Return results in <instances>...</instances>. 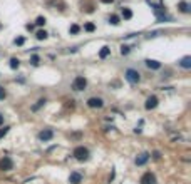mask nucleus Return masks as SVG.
I'll return each instance as SVG.
<instances>
[{"label": "nucleus", "instance_id": "obj_1", "mask_svg": "<svg viewBox=\"0 0 191 184\" xmlns=\"http://www.w3.org/2000/svg\"><path fill=\"white\" fill-rule=\"evenodd\" d=\"M72 156L77 159V161L84 163V161H87V159H89V149L84 147V146H77V147L72 151Z\"/></svg>", "mask_w": 191, "mask_h": 184}, {"label": "nucleus", "instance_id": "obj_2", "mask_svg": "<svg viewBox=\"0 0 191 184\" xmlns=\"http://www.w3.org/2000/svg\"><path fill=\"white\" fill-rule=\"evenodd\" d=\"M87 87V79L84 76H77L76 79L72 80V89L76 90V92H81V90H84Z\"/></svg>", "mask_w": 191, "mask_h": 184}, {"label": "nucleus", "instance_id": "obj_3", "mask_svg": "<svg viewBox=\"0 0 191 184\" xmlns=\"http://www.w3.org/2000/svg\"><path fill=\"white\" fill-rule=\"evenodd\" d=\"M124 77H126V80L131 82V84H137L141 80V74L137 72L136 69H127L126 74H124Z\"/></svg>", "mask_w": 191, "mask_h": 184}, {"label": "nucleus", "instance_id": "obj_4", "mask_svg": "<svg viewBox=\"0 0 191 184\" xmlns=\"http://www.w3.org/2000/svg\"><path fill=\"white\" fill-rule=\"evenodd\" d=\"M14 169V161L8 156H4L0 159V171H12Z\"/></svg>", "mask_w": 191, "mask_h": 184}, {"label": "nucleus", "instance_id": "obj_5", "mask_svg": "<svg viewBox=\"0 0 191 184\" xmlns=\"http://www.w3.org/2000/svg\"><path fill=\"white\" fill-rule=\"evenodd\" d=\"M141 184H156V176L153 173H144L139 179Z\"/></svg>", "mask_w": 191, "mask_h": 184}, {"label": "nucleus", "instance_id": "obj_6", "mask_svg": "<svg viewBox=\"0 0 191 184\" xmlns=\"http://www.w3.org/2000/svg\"><path fill=\"white\" fill-rule=\"evenodd\" d=\"M87 105H89L91 109H101L102 105H104V101H102L101 97H91L89 101H87Z\"/></svg>", "mask_w": 191, "mask_h": 184}, {"label": "nucleus", "instance_id": "obj_7", "mask_svg": "<svg viewBox=\"0 0 191 184\" xmlns=\"http://www.w3.org/2000/svg\"><path fill=\"white\" fill-rule=\"evenodd\" d=\"M52 137H54V131L52 129H44L39 132V139L42 142H47V141H51Z\"/></svg>", "mask_w": 191, "mask_h": 184}, {"label": "nucleus", "instance_id": "obj_8", "mask_svg": "<svg viewBox=\"0 0 191 184\" xmlns=\"http://www.w3.org/2000/svg\"><path fill=\"white\" fill-rule=\"evenodd\" d=\"M158 97L156 95H149L148 99H146V104H144V107L148 109V111H153V109H156L158 107Z\"/></svg>", "mask_w": 191, "mask_h": 184}, {"label": "nucleus", "instance_id": "obj_9", "mask_svg": "<svg viewBox=\"0 0 191 184\" xmlns=\"http://www.w3.org/2000/svg\"><path fill=\"white\" fill-rule=\"evenodd\" d=\"M149 157H151V154H149V152H141V154L136 157V161H134V163H136V166H144V164L149 161Z\"/></svg>", "mask_w": 191, "mask_h": 184}, {"label": "nucleus", "instance_id": "obj_10", "mask_svg": "<svg viewBox=\"0 0 191 184\" xmlns=\"http://www.w3.org/2000/svg\"><path fill=\"white\" fill-rule=\"evenodd\" d=\"M144 64H146V67H148V69H153V70H158V69H161V62L154 60V59H146Z\"/></svg>", "mask_w": 191, "mask_h": 184}, {"label": "nucleus", "instance_id": "obj_11", "mask_svg": "<svg viewBox=\"0 0 191 184\" xmlns=\"http://www.w3.org/2000/svg\"><path fill=\"white\" fill-rule=\"evenodd\" d=\"M69 182L71 184H81L82 182V174L81 173H71V176H69Z\"/></svg>", "mask_w": 191, "mask_h": 184}, {"label": "nucleus", "instance_id": "obj_12", "mask_svg": "<svg viewBox=\"0 0 191 184\" xmlns=\"http://www.w3.org/2000/svg\"><path fill=\"white\" fill-rule=\"evenodd\" d=\"M179 65L183 69H191V57H189V55H186V57L181 59V60H179Z\"/></svg>", "mask_w": 191, "mask_h": 184}, {"label": "nucleus", "instance_id": "obj_13", "mask_svg": "<svg viewBox=\"0 0 191 184\" xmlns=\"http://www.w3.org/2000/svg\"><path fill=\"white\" fill-rule=\"evenodd\" d=\"M109 54H111V49H109L107 45H104V47H102L101 50H99V57H101V59H106Z\"/></svg>", "mask_w": 191, "mask_h": 184}, {"label": "nucleus", "instance_id": "obj_14", "mask_svg": "<svg viewBox=\"0 0 191 184\" xmlns=\"http://www.w3.org/2000/svg\"><path fill=\"white\" fill-rule=\"evenodd\" d=\"M45 102H47L45 99H39V101H37V104H34V105H32V111H34V112L39 111V109L42 107V105H45Z\"/></svg>", "mask_w": 191, "mask_h": 184}, {"label": "nucleus", "instance_id": "obj_15", "mask_svg": "<svg viewBox=\"0 0 191 184\" xmlns=\"http://www.w3.org/2000/svg\"><path fill=\"white\" fill-rule=\"evenodd\" d=\"M178 8H179L183 14H188V12H189V4H186V2H181V4L178 5Z\"/></svg>", "mask_w": 191, "mask_h": 184}, {"label": "nucleus", "instance_id": "obj_16", "mask_svg": "<svg viewBox=\"0 0 191 184\" xmlns=\"http://www.w3.org/2000/svg\"><path fill=\"white\" fill-rule=\"evenodd\" d=\"M18 67H20V60H18V59H10V69H14V70H15V69H18Z\"/></svg>", "mask_w": 191, "mask_h": 184}, {"label": "nucleus", "instance_id": "obj_17", "mask_svg": "<svg viewBox=\"0 0 191 184\" xmlns=\"http://www.w3.org/2000/svg\"><path fill=\"white\" fill-rule=\"evenodd\" d=\"M123 17L126 18V20H129V18L133 17V12H131L129 8H123Z\"/></svg>", "mask_w": 191, "mask_h": 184}, {"label": "nucleus", "instance_id": "obj_18", "mask_svg": "<svg viewBox=\"0 0 191 184\" xmlns=\"http://www.w3.org/2000/svg\"><path fill=\"white\" fill-rule=\"evenodd\" d=\"M35 37H37L39 40H45V39H47V32H45V30H39Z\"/></svg>", "mask_w": 191, "mask_h": 184}, {"label": "nucleus", "instance_id": "obj_19", "mask_svg": "<svg viewBox=\"0 0 191 184\" xmlns=\"http://www.w3.org/2000/svg\"><path fill=\"white\" fill-rule=\"evenodd\" d=\"M109 24H112V25H119V17L117 15H111V17H109Z\"/></svg>", "mask_w": 191, "mask_h": 184}, {"label": "nucleus", "instance_id": "obj_20", "mask_svg": "<svg viewBox=\"0 0 191 184\" xmlns=\"http://www.w3.org/2000/svg\"><path fill=\"white\" fill-rule=\"evenodd\" d=\"M84 30H86V32H94V30H96V25H94V24H86V25H84Z\"/></svg>", "mask_w": 191, "mask_h": 184}, {"label": "nucleus", "instance_id": "obj_21", "mask_svg": "<svg viewBox=\"0 0 191 184\" xmlns=\"http://www.w3.org/2000/svg\"><path fill=\"white\" fill-rule=\"evenodd\" d=\"M131 49H133V47H129V45H121V54H123V55H127L131 52Z\"/></svg>", "mask_w": 191, "mask_h": 184}, {"label": "nucleus", "instance_id": "obj_22", "mask_svg": "<svg viewBox=\"0 0 191 184\" xmlns=\"http://www.w3.org/2000/svg\"><path fill=\"white\" fill-rule=\"evenodd\" d=\"M39 62H40L39 55H32V57H30V64L32 65H39Z\"/></svg>", "mask_w": 191, "mask_h": 184}, {"label": "nucleus", "instance_id": "obj_23", "mask_svg": "<svg viewBox=\"0 0 191 184\" xmlns=\"http://www.w3.org/2000/svg\"><path fill=\"white\" fill-rule=\"evenodd\" d=\"M8 131H10V127H7V126H5V127H2V129H0V139H2L4 136H7V132H8Z\"/></svg>", "mask_w": 191, "mask_h": 184}, {"label": "nucleus", "instance_id": "obj_24", "mask_svg": "<svg viewBox=\"0 0 191 184\" xmlns=\"http://www.w3.org/2000/svg\"><path fill=\"white\" fill-rule=\"evenodd\" d=\"M79 30H81V27L74 24V25H71V29H69V32H71V34H77V32H79Z\"/></svg>", "mask_w": 191, "mask_h": 184}, {"label": "nucleus", "instance_id": "obj_25", "mask_svg": "<svg viewBox=\"0 0 191 184\" xmlns=\"http://www.w3.org/2000/svg\"><path fill=\"white\" fill-rule=\"evenodd\" d=\"M24 42H25V39H24V37H18V39H15V40H14L15 45H24Z\"/></svg>", "mask_w": 191, "mask_h": 184}, {"label": "nucleus", "instance_id": "obj_26", "mask_svg": "<svg viewBox=\"0 0 191 184\" xmlns=\"http://www.w3.org/2000/svg\"><path fill=\"white\" fill-rule=\"evenodd\" d=\"M7 97V92H5V89L2 86H0V101H4V99Z\"/></svg>", "mask_w": 191, "mask_h": 184}, {"label": "nucleus", "instance_id": "obj_27", "mask_svg": "<svg viewBox=\"0 0 191 184\" xmlns=\"http://www.w3.org/2000/svg\"><path fill=\"white\" fill-rule=\"evenodd\" d=\"M151 156H153V159H156V161H159V159H161V152H159V151H154Z\"/></svg>", "mask_w": 191, "mask_h": 184}, {"label": "nucleus", "instance_id": "obj_28", "mask_svg": "<svg viewBox=\"0 0 191 184\" xmlns=\"http://www.w3.org/2000/svg\"><path fill=\"white\" fill-rule=\"evenodd\" d=\"M35 24H37V25H44V24H45V17H39Z\"/></svg>", "mask_w": 191, "mask_h": 184}, {"label": "nucleus", "instance_id": "obj_29", "mask_svg": "<svg viewBox=\"0 0 191 184\" xmlns=\"http://www.w3.org/2000/svg\"><path fill=\"white\" fill-rule=\"evenodd\" d=\"M4 124V114H0V126Z\"/></svg>", "mask_w": 191, "mask_h": 184}, {"label": "nucleus", "instance_id": "obj_30", "mask_svg": "<svg viewBox=\"0 0 191 184\" xmlns=\"http://www.w3.org/2000/svg\"><path fill=\"white\" fill-rule=\"evenodd\" d=\"M101 2H104V4H112L114 0H101Z\"/></svg>", "mask_w": 191, "mask_h": 184}]
</instances>
